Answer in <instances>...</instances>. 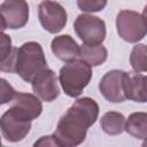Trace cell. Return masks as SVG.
<instances>
[{"label":"cell","instance_id":"9a60e30c","mask_svg":"<svg viewBox=\"0 0 147 147\" xmlns=\"http://www.w3.org/2000/svg\"><path fill=\"white\" fill-rule=\"evenodd\" d=\"M125 131L137 139L145 140L147 138V113H132L126 118Z\"/></svg>","mask_w":147,"mask_h":147},{"label":"cell","instance_id":"4fadbf2b","mask_svg":"<svg viewBox=\"0 0 147 147\" xmlns=\"http://www.w3.org/2000/svg\"><path fill=\"white\" fill-rule=\"evenodd\" d=\"M51 49L53 54L63 62H69L80 56V46L69 34L55 37L51 42Z\"/></svg>","mask_w":147,"mask_h":147},{"label":"cell","instance_id":"e0dca14e","mask_svg":"<svg viewBox=\"0 0 147 147\" xmlns=\"http://www.w3.org/2000/svg\"><path fill=\"white\" fill-rule=\"evenodd\" d=\"M130 64L136 72H147V45L137 44L130 54Z\"/></svg>","mask_w":147,"mask_h":147},{"label":"cell","instance_id":"603a6c76","mask_svg":"<svg viewBox=\"0 0 147 147\" xmlns=\"http://www.w3.org/2000/svg\"><path fill=\"white\" fill-rule=\"evenodd\" d=\"M142 146H144V147H147V138H146V139H145V141L142 142Z\"/></svg>","mask_w":147,"mask_h":147},{"label":"cell","instance_id":"7c38bea8","mask_svg":"<svg viewBox=\"0 0 147 147\" xmlns=\"http://www.w3.org/2000/svg\"><path fill=\"white\" fill-rule=\"evenodd\" d=\"M10 107L15 108L30 121L38 118L42 113L41 99L38 95L31 93L17 92L11 101Z\"/></svg>","mask_w":147,"mask_h":147},{"label":"cell","instance_id":"8992f818","mask_svg":"<svg viewBox=\"0 0 147 147\" xmlns=\"http://www.w3.org/2000/svg\"><path fill=\"white\" fill-rule=\"evenodd\" d=\"M31 122L15 108L9 107L0 118V127L2 137L9 142L23 140L31 130Z\"/></svg>","mask_w":147,"mask_h":147},{"label":"cell","instance_id":"277c9868","mask_svg":"<svg viewBox=\"0 0 147 147\" xmlns=\"http://www.w3.org/2000/svg\"><path fill=\"white\" fill-rule=\"evenodd\" d=\"M116 29L123 40L132 44L140 41L147 34V24L142 15L129 9L121 10L117 14Z\"/></svg>","mask_w":147,"mask_h":147},{"label":"cell","instance_id":"30bf717a","mask_svg":"<svg viewBox=\"0 0 147 147\" xmlns=\"http://www.w3.org/2000/svg\"><path fill=\"white\" fill-rule=\"evenodd\" d=\"M31 86L33 93L46 102H52L60 95L57 77L49 68L40 71L31 82Z\"/></svg>","mask_w":147,"mask_h":147},{"label":"cell","instance_id":"ba28073f","mask_svg":"<svg viewBox=\"0 0 147 147\" xmlns=\"http://www.w3.org/2000/svg\"><path fill=\"white\" fill-rule=\"evenodd\" d=\"M1 29L17 30L29 21V5L25 0H3L0 5Z\"/></svg>","mask_w":147,"mask_h":147},{"label":"cell","instance_id":"9c48e42d","mask_svg":"<svg viewBox=\"0 0 147 147\" xmlns=\"http://www.w3.org/2000/svg\"><path fill=\"white\" fill-rule=\"evenodd\" d=\"M125 71L114 69L103 75L99 83V91L106 100L113 103H121L126 100L124 93Z\"/></svg>","mask_w":147,"mask_h":147},{"label":"cell","instance_id":"6da1fadb","mask_svg":"<svg viewBox=\"0 0 147 147\" xmlns=\"http://www.w3.org/2000/svg\"><path fill=\"white\" fill-rule=\"evenodd\" d=\"M99 105L88 96L77 99L63 114L53 133L60 147H76L84 142L90 126L99 117Z\"/></svg>","mask_w":147,"mask_h":147},{"label":"cell","instance_id":"44dd1931","mask_svg":"<svg viewBox=\"0 0 147 147\" xmlns=\"http://www.w3.org/2000/svg\"><path fill=\"white\" fill-rule=\"evenodd\" d=\"M33 146H36V147L37 146H57V147H60V145H59V142H57V140H56L54 134L41 137L39 140H37L34 142Z\"/></svg>","mask_w":147,"mask_h":147},{"label":"cell","instance_id":"5bb4252c","mask_svg":"<svg viewBox=\"0 0 147 147\" xmlns=\"http://www.w3.org/2000/svg\"><path fill=\"white\" fill-rule=\"evenodd\" d=\"M126 118L122 113L108 111L102 115L100 119V126L102 131L109 136H117L125 131Z\"/></svg>","mask_w":147,"mask_h":147},{"label":"cell","instance_id":"7402d4cb","mask_svg":"<svg viewBox=\"0 0 147 147\" xmlns=\"http://www.w3.org/2000/svg\"><path fill=\"white\" fill-rule=\"evenodd\" d=\"M142 17L145 18V21H146V24H147V5L144 7V10H142Z\"/></svg>","mask_w":147,"mask_h":147},{"label":"cell","instance_id":"d6986e66","mask_svg":"<svg viewBox=\"0 0 147 147\" xmlns=\"http://www.w3.org/2000/svg\"><path fill=\"white\" fill-rule=\"evenodd\" d=\"M0 91H1V98H0V103L5 105L7 102H11L13 99L16 95V91L14 90V87L5 79L1 78L0 79Z\"/></svg>","mask_w":147,"mask_h":147},{"label":"cell","instance_id":"5b68a950","mask_svg":"<svg viewBox=\"0 0 147 147\" xmlns=\"http://www.w3.org/2000/svg\"><path fill=\"white\" fill-rule=\"evenodd\" d=\"M74 29L76 34L86 45H101L107 34L105 21L88 13L77 16L74 22Z\"/></svg>","mask_w":147,"mask_h":147},{"label":"cell","instance_id":"3957f363","mask_svg":"<svg viewBox=\"0 0 147 147\" xmlns=\"http://www.w3.org/2000/svg\"><path fill=\"white\" fill-rule=\"evenodd\" d=\"M92 67L84 60H72L65 62L60 69L59 83L64 93L70 98H77L92 79Z\"/></svg>","mask_w":147,"mask_h":147},{"label":"cell","instance_id":"cb8c5ba5","mask_svg":"<svg viewBox=\"0 0 147 147\" xmlns=\"http://www.w3.org/2000/svg\"><path fill=\"white\" fill-rule=\"evenodd\" d=\"M146 80H147V76H146Z\"/></svg>","mask_w":147,"mask_h":147},{"label":"cell","instance_id":"ffe728a7","mask_svg":"<svg viewBox=\"0 0 147 147\" xmlns=\"http://www.w3.org/2000/svg\"><path fill=\"white\" fill-rule=\"evenodd\" d=\"M14 47H11V39L9 36H7L5 32L1 34V60H5Z\"/></svg>","mask_w":147,"mask_h":147},{"label":"cell","instance_id":"2e32d148","mask_svg":"<svg viewBox=\"0 0 147 147\" xmlns=\"http://www.w3.org/2000/svg\"><path fill=\"white\" fill-rule=\"evenodd\" d=\"M82 60L87 62L91 67H98L106 62L108 57V51L105 46L101 45H86L80 46V56Z\"/></svg>","mask_w":147,"mask_h":147},{"label":"cell","instance_id":"8fae6325","mask_svg":"<svg viewBox=\"0 0 147 147\" xmlns=\"http://www.w3.org/2000/svg\"><path fill=\"white\" fill-rule=\"evenodd\" d=\"M124 93L126 99L144 103L147 102V80L141 72L130 71L124 75Z\"/></svg>","mask_w":147,"mask_h":147},{"label":"cell","instance_id":"7a4b0ae2","mask_svg":"<svg viewBox=\"0 0 147 147\" xmlns=\"http://www.w3.org/2000/svg\"><path fill=\"white\" fill-rule=\"evenodd\" d=\"M47 67V61L41 45L37 41H28L17 48L15 74L24 82L31 83L33 78Z\"/></svg>","mask_w":147,"mask_h":147},{"label":"cell","instance_id":"52a82bcc","mask_svg":"<svg viewBox=\"0 0 147 147\" xmlns=\"http://www.w3.org/2000/svg\"><path fill=\"white\" fill-rule=\"evenodd\" d=\"M38 18L41 26L49 33H59L68 21V15L62 5L53 0H44L38 7Z\"/></svg>","mask_w":147,"mask_h":147},{"label":"cell","instance_id":"ac0fdd59","mask_svg":"<svg viewBox=\"0 0 147 147\" xmlns=\"http://www.w3.org/2000/svg\"><path fill=\"white\" fill-rule=\"evenodd\" d=\"M107 1L108 0H77V6L82 11L96 13L107 6Z\"/></svg>","mask_w":147,"mask_h":147}]
</instances>
